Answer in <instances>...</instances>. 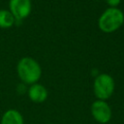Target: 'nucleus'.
<instances>
[{
	"mask_svg": "<svg viewBox=\"0 0 124 124\" xmlns=\"http://www.w3.org/2000/svg\"><path fill=\"white\" fill-rule=\"evenodd\" d=\"M16 73L19 79L24 84H34L42 77L40 64L32 57H22L16 65Z\"/></svg>",
	"mask_w": 124,
	"mask_h": 124,
	"instance_id": "1",
	"label": "nucleus"
},
{
	"mask_svg": "<svg viewBox=\"0 0 124 124\" xmlns=\"http://www.w3.org/2000/svg\"><path fill=\"white\" fill-rule=\"evenodd\" d=\"M124 23V14L118 8L106 9L98 19V26L104 33H112Z\"/></svg>",
	"mask_w": 124,
	"mask_h": 124,
	"instance_id": "2",
	"label": "nucleus"
},
{
	"mask_svg": "<svg viewBox=\"0 0 124 124\" xmlns=\"http://www.w3.org/2000/svg\"><path fill=\"white\" fill-rule=\"evenodd\" d=\"M114 80L108 74H99L93 82V92L98 100L107 101L114 92Z\"/></svg>",
	"mask_w": 124,
	"mask_h": 124,
	"instance_id": "3",
	"label": "nucleus"
},
{
	"mask_svg": "<svg viewBox=\"0 0 124 124\" xmlns=\"http://www.w3.org/2000/svg\"><path fill=\"white\" fill-rule=\"evenodd\" d=\"M91 114L93 118L101 124H106L110 121L112 116V111L109 107V105L107 103V101L103 100H96L92 103L91 108Z\"/></svg>",
	"mask_w": 124,
	"mask_h": 124,
	"instance_id": "4",
	"label": "nucleus"
},
{
	"mask_svg": "<svg viewBox=\"0 0 124 124\" xmlns=\"http://www.w3.org/2000/svg\"><path fill=\"white\" fill-rule=\"evenodd\" d=\"M32 10L31 0H10L9 11L14 16L16 20H23L26 18Z\"/></svg>",
	"mask_w": 124,
	"mask_h": 124,
	"instance_id": "5",
	"label": "nucleus"
},
{
	"mask_svg": "<svg viewBox=\"0 0 124 124\" xmlns=\"http://www.w3.org/2000/svg\"><path fill=\"white\" fill-rule=\"evenodd\" d=\"M27 94H28L29 99L32 102L37 103V104L45 102L47 98V95H48L46 88L38 82L31 84L29 86V88L27 89Z\"/></svg>",
	"mask_w": 124,
	"mask_h": 124,
	"instance_id": "6",
	"label": "nucleus"
},
{
	"mask_svg": "<svg viewBox=\"0 0 124 124\" xmlns=\"http://www.w3.org/2000/svg\"><path fill=\"white\" fill-rule=\"evenodd\" d=\"M0 124H24V120L22 114L17 109L10 108L3 113Z\"/></svg>",
	"mask_w": 124,
	"mask_h": 124,
	"instance_id": "7",
	"label": "nucleus"
},
{
	"mask_svg": "<svg viewBox=\"0 0 124 124\" xmlns=\"http://www.w3.org/2000/svg\"><path fill=\"white\" fill-rule=\"evenodd\" d=\"M16 18L11 14L9 10H0V28L2 29H8L11 28L16 23Z\"/></svg>",
	"mask_w": 124,
	"mask_h": 124,
	"instance_id": "8",
	"label": "nucleus"
},
{
	"mask_svg": "<svg viewBox=\"0 0 124 124\" xmlns=\"http://www.w3.org/2000/svg\"><path fill=\"white\" fill-rule=\"evenodd\" d=\"M105 1L110 8H117L121 2V0H105Z\"/></svg>",
	"mask_w": 124,
	"mask_h": 124,
	"instance_id": "9",
	"label": "nucleus"
},
{
	"mask_svg": "<svg viewBox=\"0 0 124 124\" xmlns=\"http://www.w3.org/2000/svg\"><path fill=\"white\" fill-rule=\"evenodd\" d=\"M95 1H99V0H95Z\"/></svg>",
	"mask_w": 124,
	"mask_h": 124,
	"instance_id": "10",
	"label": "nucleus"
},
{
	"mask_svg": "<svg viewBox=\"0 0 124 124\" xmlns=\"http://www.w3.org/2000/svg\"><path fill=\"white\" fill-rule=\"evenodd\" d=\"M49 124H53V123H49Z\"/></svg>",
	"mask_w": 124,
	"mask_h": 124,
	"instance_id": "11",
	"label": "nucleus"
}]
</instances>
